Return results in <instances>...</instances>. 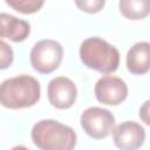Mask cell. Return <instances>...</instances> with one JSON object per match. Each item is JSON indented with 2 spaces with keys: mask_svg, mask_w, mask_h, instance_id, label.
<instances>
[{
  "mask_svg": "<svg viewBox=\"0 0 150 150\" xmlns=\"http://www.w3.org/2000/svg\"><path fill=\"white\" fill-rule=\"evenodd\" d=\"M41 95L39 81L27 74H21L2 81L0 101L5 108L22 109L38 103Z\"/></svg>",
  "mask_w": 150,
  "mask_h": 150,
  "instance_id": "1",
  "label": "cell"
},
{
  "mask_svg": "<svg viewBox=\"0 0 150 150\" xmlns=\"http://www.w3.org/2000/svg\"><path fill=\"white\" fill-rule=\"evenodd\" d=\"M32 141L41 150H71L76 145L73 128L54 120H41L32 128Z\"/></svg>",
  "mask_w": 150,
  "mask_h": 150,
  "instance_id": "2",
  "label": "cell"
},
{
  "mask_svg": "<svg viewBox=\"0 0 150 150\" xmlns=\"http://www.w3.org/2000/svg\"><path fill=\"white\" fill-rule=\"evenodd\" d=\"M80 57L84 66L102 74L114 73L120 66V52L112 45L97 36L82 41Z\"/></svg>",
  "mask_w": 150,
  "mask_h": 150,
  "instance_id": "3",
  "label": "cell"
},
{
  "mask_svg": "<svg viewBox=\"0 0 150 150\" xmlns=\"http://www.w3.org/2000/svg\"><path fill=\"white\" fill-rule=\"evenodd\" d=\"M63 59V47L60 42L52 39L38 41L29 54L30 64L41 74H49L59 68Z\"/></svg>",
  "mask_w": 150,
  "mask_h": 150,
  "instance_id": "4",
  "label": "cell"
},
{
  "mask_svg": "<svg viewBox=\"0 0 150 150\" xmlns=\"http://www.w3.org/2000/svg\"><path fill=\"white\" fill-rule=\"evenodd\" d=\"M80 123L89 137L94 139H102L112 131L115 127V116L108 109L90 107L81 114Z\"/></svg>",
  "mask_w": 150,
  "mask_h": 150,
  "instance_id": "5",
  "label": "cell"
},
{
  "mask_svg": "<svg viewBox=\"0 0 150 150\" xmlns=\"http://www.w3.org/2000/svg\"><path fill=\"white\" fill-rule=\"evenodd\" d=\"M94 90L97 101L108 105L121 104L128 96V87L125 82L112 75H105L98 79Z\"/></svg>",
  "mask_w": 150,
  "mask_h": 150,
  "instance_id": "6",
  "label": "cell"
},
{
  "mask_svg": "<svg viewBox=\"0 0 150 150\" xmlns=\"http://www.w3.org/2000/svg\"><path fill=\"white\" fill-rule=\"evenodd\" d=\"M47 95L49 103L54 108L68 109L76 101L77 89L70 79L66 76H57L49 81L47 87Z\"/></svg>",
  "mask_w": 150,
  "mask_h": 150,
  "instance_id": "7",
  "label": "cell"
},
{
  "mask_svg": "<svg viewBox=\"0 0 150 150\" xmlns=\"http://www.w3.org/2000/svg\"><path fill=\"white\" fill-rule=\"evenodd\" d=\"M112 139L117 148L122 150H135L143 145L145 141L144 128L134 121H125L114 127Z\"/></svg>",
  "mask_w": 150,
  "mask_h": 150,
  "instance_id": "8",
  "label": "cell"
},
{
  "mask_svg": "<svg viewBox=\"0 0 150 150\" xmlns=\"http://www.w3.org/2000/svg\"><path fill=\"white\" fill-rule=\"evenodd\" d=\"M29 33L30 26L27 21L7 13H1L0 36L2 39H9L13 42H21L28 38Z\"/></svg>",
  "mask_w": 150,
  "mask_h": 150,
  "instance_id": "9",
  "label": "cell"
},
{
  "mask_svg": "<svg viewBox=\"0 0 150 150\" xmlns=\"http://www.w3.org/2000/svg\"><path fill=\"white\" fill-rule=\"evenodd\" d=\"M127 68L131 74L142 75L150 70V42L135 43L127 54Z\"/></svg>",
  "mask_w": 150,
  "mask_h": 150,
  "instance_id": "10",
  "label": "cell"
},
{
  "mask_svg": "<svg viewBox=\"0 0 150 150\" xmlns=\"http://www.w3.org/2000/svg\"><path fill=\"white\" fill-rule=\"evenodd\" d=\"M118 7L129 20H141L150 14V0H120Z\"/></svg>",
  "mask_w": 150,
  "mask_h": 150,
  "instance_id": "11",
  "label": "cell"
},
{
  "mask_svg": "<svg viewBox=\"0 0 150 150\" xmlns=\"http://www.w3.org/2000/svg\"><path fill=\"white\" fill-rule=\"evenodd\" d=\"M6 4L19 13L33 14L41 9L45 0H6Z\"/></svg>",
  "mask_w": 150,
  "mask_h": 150,
  "instance_id": "12",
  "label": "cell"
},
{
  "mask_svg": "<svg viewBox=\"0 0 150 150\" xmlns=\"http://www.w3.org/2000/svg\"><path fill=\"white\" fill-rule=\"evenodd\" d=\"M74 1L79 7V9L89 14L100 12L105 4V0H74Z\"/></svg>",
  "mask_w": 150,
  "mask_h": 150,
  "instance_id": "13",
  "label": "cell"
},
{
  "mask_svg": "<svg viewBox=\"0 0 150 150\" xmlns=\"http://www.w3.org/2000/svg\"><path fill=\"white\" fill-rule=\"evenodd\" d=\"M1 47V69H6L13 62V49L5 41L0 42Z\"/></svg>",
  "mask_w": 150,
  "mask_h": 150,
  "instance_id": "14",
  "label": "cell"
},
{
  "mask_svg": "<svg viewBox=\"0 0 150 150\" xmlns=\"http://www.w3.org/2000/svg\"><path fill=\"white\" fill-rule=\"evenodd\" d=\"M139 118L146 125H150V98L146 100L139 108Z\"/></svg>",
  "mask_w": 150,
  "mask_h": 150,
  "instance_id": "15",
  "label": "cell"
}]
</instances>
